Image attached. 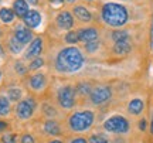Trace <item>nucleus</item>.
Returning a JSON list of instances; mask_svg holds the SVG:
<instances>
[{"label":"nucleus","mask_w":153,"mask_h":143,"mask_svg":"<svg viewBox=\"0 0 153 143\" xmlns=\"http://www.w3.org/2000/svg\"><path fill=\"white\" fill-rule=\"evenodd\" d=\"M48 143H62V142H60V140H51V142H48Z\"/></svg>","instance_id":"nucleus-41"},{"label":"nucleus","mask_w":153,"mask_h":143,"mask_svg":"<svg viewBox=\"0 0 153 143\" xmlns=\"http://www.w3.org/2000/svg\"><path fill=\"white\" fill-rule=\"evenodd\" d=\"M78 40H79V37H78V33H76V31H70V33L65 36V41L68 44H76Z\"/></svg>","instance_id":"nucleus-28"},{"label":"nucleus","mask_w":153,"mask_h":143,"mask_svg":"<svg viewBox=\"0 0 153 143\" xmlns=\"http://www.w3.org/2000/svg\"><path fill=\"white\" fill-rule=\"evenodd\" d=\"M84 65V57L76 47H67L61 50L57 60H55V70L62 74H72L81 70Z\"/></svg>","instance_id":"nucleus-1"},{"label":"nucleus","mask_w":153,"mask_h":143,"mask_svg":"<svg viewBox=\"0 0 153 143\" xmlns=\"http://www.w3.org/2000/svg\"><path fill=\"white\" fill-rule=\"evenodd\" d=\"M7 122H4V121H0V132H4L6 129H7Z\"/></svg>","instance_id":"nucleus-34"},{"label":"nucleus","mask_w":153,"mask_h":143,"mask_svg":"<svg viewBox=\"0 0 153 143\" xmlns=\"http://www.w3.org/2000/svg\"><path fill=\"white\" fill-rule=\"evenodd\" d=\"M112 40H114L115 43H118V41H125V40H129V34L123 31V30H115L114 33H112Z\"/></svg>","instance_id":"nucleus-24"},{"label":"nucleus","mask_w":153,"mask_h":143,"mask_svg":"<svg viewBox=\"0 0 153 143\" xmlns=\"http://www.w3.org/2000/svg\"><path fill=\"white\" fill-rule=\"evenodd\" d=\"M143 102L140 101V99H133V101H131L129 102V106H128V110H129V113H132V115H140L143 110Z\"/></svg>","instance_id":"nucleus-18"},{"label":"nucleus","mask_w":153,"mask_h":143,"mask_svg":"<svg viewBox=\"0 0 153 143\" xmlns=\"http://www.w3.org/2000/svg\"><path fill=\"white\" fill-rule=\"evenodd\" d=\"M43 65H44V58L36 57V58H33L31 62L28 64V71H36V70H38L40 67H43Z\"/></svg>","instance_id":"nucleus-25"},{"label":"nucleus","mask_w":153,"mask_h":143,"mask_svg":"<svg viewBox=\"0 0 153 143\" xmlns=\"http://www.w3.org/2000/svg\"><path fill=\"white\" fill-rule=\"evenodd\" d=\"M51 3H53V6H55V7H60L62 3H64V0H50Z\"/></svg>","instance_id":"nucleus-35"},{"label":"nucleus","mask_w":153,"mask_h":143,"mask_svg":"<svg viewBox=\"0 0 153 143\" xmlns=\"http://www.w3.org/2000/svg\"><path fill=\"white\" fill-rule=\"evenodd\" d=\"M67 1H68V3H74L75 0H67Z\"/></svg>","instance_id":"nucleus-43"},{"label":"nucleus","mask_w":153,"mask_h":143,"mask_svg":"<svg viewBox=\"0 0 153 143\" xmlns=\"http://www.w3.org/2000/svg\"><path fill=\"white\" fill-rule=\"evenodd\" d=\"M104 129L111 133L123 135V133L129 132V122L126 121V118H123V116L115 115V116H111L109 119L105 121Z\"/></svg>","instance_id":"nucleus-4"},{"label":"nucleus","mask_w":153,"mask_h":143,"mask_svg":"<svg viewBox=\"0 0 153 143\" xmlns=\"http://www.w3.org/2000/svg\"><path fill=\"white\" fill-rule=\"evenodd\" d=\"M23 96V91L17 87H13V88L7 89V98L10 99L11 102H20V99Z\"/></svg>","instance_id":"nucleus-20"},{"label":"nucleus","mask_w":153,"mask_h":143,"mask_svg":"<svg viewBox=\"0 0 153 143\" xmlns=\"http://www.w3.org/2000/svg\"><path fill=\"white\" fill-rule=\"evenodd\" d=\"M0 81H1V71H0Z\"/></svg>","instance_id":"nucleus-44"},{"label":"nucleus","mask_w":153,"mask_h":143,"mask_svg":"<svg viewBox=\"0 0 153 143\" xmlns=\"http://www.w3.org/2000/svg\"><path fill=\"white\" fill-rule=\"evenodd\" d=\"M13 11L17 17H24L28 13V3L26 0H14L13 3Z\"/></svg>","instance_id":"nucleus-13"},{"label":"nucleus","mask_w":153,"mask_h":143,"mask_svg":"<svg viewBox=\"0 0 153 143\" xmlns=\"http://www.w3.org/2000/svg\"><path fill=\"white\" fill-rule=\"evenodd\" d=\"M78 37L84 43H89L94 40H98V31L95 28H85V30H79L78 31Z\"/></svg>","instance_id":"nucleus-14"},{"label":"nucleus","mask_w":153,"mask_h":143,"mask_svg":"<svg viewBox=\"0 0 153 143\" xmlns=\"http://www.w3.org/2000/svg\"><path fill=\"white\" fill-rule=\"evenodd\" d=\"M150 37H152L150 40H152V48H153V24H152V34H150Z\"/></svg>","instance_id":"nucleus-40"},{"label":"nucleus","mask_w":153,"mask_h":143,"mask_svg":"<svg viewBox=\"0 0 153 143\" xmlns=\"http://www.w3.org/2000/svg\"><path fill=\"white\" fill-rule=\"evenodd\" d=\"M150 132L153 133V119H152V125H150Z\"/></svg>","instance_id":"nucleus-42"},{"label":"nucleus","mask_w":153,"mask_h":143,"mask_svg":"<svg viewBox=\"0 0 153 143\" xmlns=\"http://www.w3.org/2000/svg\"><path fill=\"white\" fill-rule=\"evenodd\" d=\"M45 84H47V78L44 74H34L28 78V85L34 91H41L45 87Z\"/></svg>","instance_id":"nucleus-12"},{"label":"nucleus","mask_w":153,"mask_h":143,"mask_svg":"<svg viewBox=\"0 0 153 143\" xmlns=\"http://www.w3.org/2000/svg\"><path fill=\"white\" fill-rule=\"evenodd\" d=\"M71 143H88V142H87V139H84V138H75L71 140Z\"/></svg>","instance_id":"nucleus-33"},{"label":"nucleus","mask_w":153,"mask_h":143,"mask_svg":"<svg viewBox=\"0 0 153 143\" xmlns=\"http://www.w3.org/2000/svg\"><path fill=\"white\" fill-rule=\"evenodd\" d=\"M7 45H9V50H10L13 54H20V53L23 51V44L16 39V37H14V36L9 40V44Z\"/></svg>","instance_id":"nucleus-22"},{"label":"nucleus","mask_w":153,"mask_h":143,"mask_svg":"<svg viewBox=\"0 0 153 143\" xmlns=\"http://www.w3.org/2000/svg\"><path fill=\"white\" fill-rule=\"evenodd\" d=\"M14 37H16L23 45L31 43L33 41V33H31V28H27L24 26H17L14 30Z\"/></svg>","instance_id":"nucleus-8"},{"label":"nucleus","mask_w":153,"mask_h":143,"mask_svg":"<svg viewBox=\"0 0 153 143\" xmlns=\"http://www.w3.org/2000/svg\"><path fill=\"white\" fill-rule=\"evenodd\" d=\"M57 24L58 27L62 28V30H70V28L74 26V19H72V14L70 11H62L57 16Z\"/></svg>","instance_id":"nucleus-11"},{"label":"nucleus","mask_w":153,"mask_h":143,"mask_svg":"<svg viewBox=\"0 0 153 143\" xmlns=\"http://www.w3.org/2000/svg\"><path fill=\"white\" fill-rule=\"evenodd\" d=\"M89 143H109L108 142V139L102 136V135H92L91 138H89Z\"/></svg>","instance_id":"nucleus-30"},{"label":"nucleus","mask_w":153,"mask_h":143,"mask_svg":"<svg viewBox=\"0 0 153 143\" xmlns=\"http://www.w3.org/2000/svg\"><path fill=\"white\" fill-rule=\"evenodd\" d=\"M10 99L7 96H0V116H7L10 113Z\"/></svg>","instance_id":"nucleus-21"},{"label":"nucleus","mask_w":153,"mask_h":143,"mask_svg":"<svg viewBox=\"0 0 153 143\" xmlns=\"http://www.w3.org/2000/svg\"><path fill=\"white\" fill-rule=\"evenodd\" d=\"M75 88L71 85H65L60 88L58 94H57V99L58 104L64 108V109H71L72 106L75 105Z\"/></svg>","instance_id":"nucleus-5"},{"label":"nucleus","mask_w":153,"mask_h":143,"mask_svg":"<svg viewBox=\"0 0 153 143\" xmlns=\"http://www.w3.org/2000/svg\"><path fill=\"white\" fill-rule=\"evenodd\" d=\"M128 10L126 7L118 3H106L102 7V19L106 24L112 27H120L128 21Z\"/></svg>","instance_id":"nucleus-2"},{"label":"nucleus","mask_w":153,"mask_h":143,"mask_svg":"<svg viewBox=\"0 0 153 143\" xmlns=\"http://www.w3.org/2000/svg\"><path fill=\"white\" fill-rule=\"evenodd\" d=\"M112 96V92H111V88L106 87V85H99L97 88H94L89 94V98H91V102L95 105H102L105 102H108Z\"/></svg>","instance_id":"nucleus-7"},{"label":"nucleus","mask_w":153,"mask_h":143,"mask_svg":"<svg viewBox=\"0 0 153 143\" xmlns=\"http://www.w3.org/2000/svg\"><path fill=\"white\" fill-rule=\"evenodd\" d=\"M75 94H78L79 96H87L91 94V85L88 82H81L78 84V87L75 88Z\"/></svg>","instance_id":"nucleus-23"},{"label":"nucleus","mask_w":153,"mask_h":143,"mask_svg":"<svg viewBox=\"0 0 153 143\" xmlns=\"http://www.w3.org/2000/svg\"><path fill=\"white\" fill-rule=\"evenodd\" d=\"M74 14L76 16V19H79V20H81V21H84V23L91 21V20H92L91 13H89L85 7H81V6H76V7H74Z\"/></svg>","instance_id":"nucleus-17"},{"label":"nucleus","mask_w":153,"mask_h":143,"mask_svg":"<svg viewBox=\"0 0 153 143\" xmlns=\"http://www.w3.org/2000/svg\"><path fill=\"white\" fill-rule=\"evenodd\" d=\"M139 129L140 130H146V121L145 119H142V121L139 122Z\"/></svg>","instance_id":"nucleus-36"},{"label":"nucleus","mask_w":153,"mask_h":143,"mask_svg":"<svg viewBox=\"0 0 153 143\" xmlns=\"http://www.w3.org/2000/svg\"><path fill=\"white\" fill-rule=\"evenodd\" d=\"M0 1H1V0H0Z\"/></svg>","instance_id":"nucleus-46"},{"label":"nucleus","mask_w":153,"mask_h":143,"mask_svg":"<svg viewBox=\"0 0 153 143\" xmlns=\"http://www.w3.org/2000/svg\"><path fill=\"white\" fill-rule=\"evenodd\" d=\"M41 51H43V40L34 39L33 41L30 43V45H28L24 57H26L27 60H33V58H36V57H38V55L41 54Z\"/></svg>","instance_id":"nucleus-9"},{"label":"nucleus","mask_w":153,"mask_h":143,"mask_svg":"<svg viewBox=\"0 0 153 143\" xmlns=\"http://www.w3.org/2000/svg\"><path fill=\"white\" fill-rule=\"evenodd\" d=\"M14 70H16V72L19 74V75H26L27 71H28V67L24 65L22 61H17L16 64H14Z\"/></svg>","instance_id":"nucleus-27"},{"label":"nucleus","mask_w":153,"mask_h":143,"mask_svg":"<svg viewBox=\"0 0 153 143\" xmlns=\"http://www.w3.org/2000/svg\"><path fill=\"white\" fill-rule=\"evenodd\" d=\"M98 48H99V40H94V41L85 43V50H87V53H95Z\"/></svg>","instance_id":"nucleus-26"},{"label":"nucleus","mask_w":153,"mask_h":143,"mask_svg":"<svg viewBox=\"0 0 153 143\" xmlns=\"http://www.w3.org/2000/svg\"><path fill=\"white\" fill-rule=\"evenodd\" d=\"M0 55H4V50H3V47H1V44H0Z\"/></svg>","instance_id":"nucleus-39"},{"label":"nucleus","mask_w":153,"mask_h":143,"mask_svg":"<svg viewBox=\"0 0 153 143\" xmlns=\"http://www.w3.org/2000/svg\"><path fill=\"white\" fill-rule=\"evenodd\" d=\"M131 50H132V45H131V43H129V40L118 41V43H115V45H114V53L115 54H119V55L128 54Z\"/></svg>","instance_id":"nucleus-16"},{"label":"nucleus","mask_w":153,"mask_h":143,"mask_svg":"<svg viewBox=\"0 0 153 143\" xmlns=\"http://www.w3.org/2000/svg\"><path fill=\"white\" fill-rule=\"evenodd\" d=\"M94 119H95L94 112H91V110H79V112H74L70 116L68 125L74 132H84V130H88L92 126Z\"/></svg>","instance_id":"nucleus-3"},{"label":"nucleus","mask_w":153,"mask_h":143,"mask_svg":"<svg viewBox=\"0 0 153 143\" xmlns=\"http://www.w3.org/2000/svg\"><path fill=\"white\" fill-rule=\"evenodd\" d=\"M43 112L48 116V118H53V116L57 115V110H55L54 106H51V105H44V106H43Z\"/></svg>","instance_id":"nucleus-31"},{"label":"nucleus","mask_w":153,"mask_h":143,"mask_svg":"<svg viewBox=\"0 0 153 143\" xmlns=\"http://www.w3.org/2000/svg\"><path fill=\"white\" fill-rule=\"evenodd\" d=\"M3 143H17V136L14 133H4L1 138Z\"/></svg>","instance_id":"nucleus-29"},{"label":"nucleus","mask_w":153,"mask_h":143,"mask_svg":"<svg viewBox=\"0 0 153 143\" xmlns=\"http://www.w3.org/2000/svg\"><path fill=\"white\" fill-rule=\"evenodd\" d=\"M88 1H91V0H88Z\"/></svg>","instance_id":"nucleus-45"},{"label":"nucleus","mask_w":153,"mask_h":143,"mask_svg":"<svg viewBox=\"0 0 153 143\" xmlns=\"http://www.w3.org/2000/svg\"><path fill=\"white\" fill-rule=\"evenodd\" d=\"M23 21L24 24L30 28H36L40 26V23H41V16H40V13L37 10H28V13L26 16L23 17Z\"/></svg>","instance_id":"nucleus-10"},{"label":"nucleus","mask_w":153,"mask_h":143,"mask_svg":"<svg viewBox=\"0 0 153 143\" xmlns=\"http://www.w3.org/2000/svg\"><path fill=\"white\" fill-rule=\"evenodd\" d=\"M44 132L50 136H58L61 133V126L58 125V122L50 119V121H45V123H44Z\"/></svg>","instance_id":"nucleus-15"},{"label":"nucleus","mask_w":153,"mask_h":143,"mask_svg":"<svg viewBox=\"0 0 153 143\" xmlns=\"http://www.w3.org/2000/svg\"><path fill=\"white\" fill-rule=\"evenodd\" d=\"M14 17H16V14H14V11L11 10V9H7V7L0 9V20L3 23L9 24V23H11L14 20Z\"/></svg>","instance_id":"nucleus-19"},{"label":"nucleus","mask_w":153,"mask_h":143,"mask_svg":"<svg viewBox=\"0 0 153 143\" xmlns=\"http://www.w3.org/2000/svg\"><path fill=\"white\" fill-rule=\"evenodd\" d=\"M28 4H31V6H37L38 4V0H26Z\"/></svg>","instance_id":"nucleus-37"},{"label":"nucleus","mask_w":153,"mask_h":143,"mask_svg":"<svg viewBox=\"0 0 153 143\" xmlns=\"http://www.w3.org/2000/svg\"><path fill=\"white\" fill-rule=\"evenodd\" d=\"M20 143H36V139H34V136L26 133V135H23L20 138Z\"/></svg>","instance_id":"nucleus-32"},{"label":"nucleus","mask_w":153,"mask_h":143,"mask_svg":"<svg viewBox=\"0 0 153 143\" xmlns=\"http://www.w3.org/2000/svg\"><path fill=\"white\" fill-rule=\"evenodd\" d=\"M34 108H36V101L31 98L23 99L16 105V116L22 121H27L30 119L34 113Z\"/></svg>","instance_id":"nucleus-6"},{"label":"nucleus","mask_w":153,"mask_h":143,"mask_svg":"<svg viewBox=\"0 0 153 143\" xmlns=\"http://www.w3.org/2000/svg\"><path fill=\"white\" fill-rule=\"evenodd\" d=\"M112 143H123V140H122V139H115Z\"/></svg>","instance_id":"nucleus-38"}]
</instances>
